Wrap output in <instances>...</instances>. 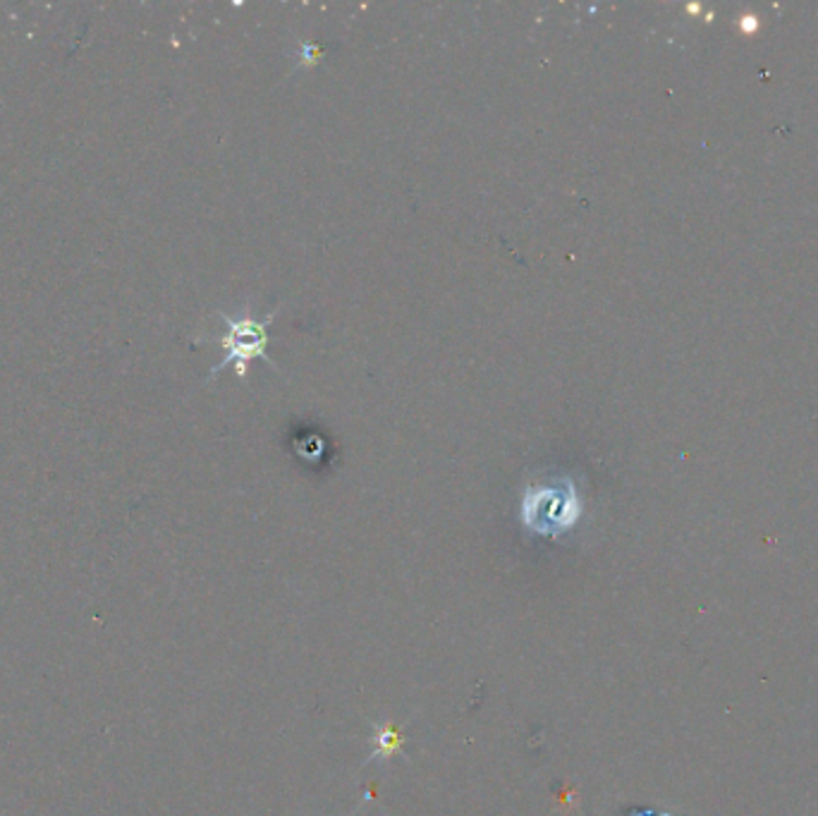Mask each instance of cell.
Returning a JSON list of instances; mask_svg holds the SVG:
<instances>
[{
    "label": "cell",
    "mask_w": 818,
    "mask_h": 816,
    "mask_svg": "<svg viewBox=\"0 0 818 816\" xmlns=\"http://www.w3.org/2000/svg\"><path fill=\"white\" fill-rule=\"evenodd\" d=\"M580 519V501L572 484L539 486L527 491L521 501V523L541 537H560Z\"/></svg>",
    "instance_id": "obj_1"
},
{
    "label": "cell",
    "mask_w": 818,
    "mask_h": 816,
    "mask_svg": "<svg viewBox=\"0 0 818 816\" xmlns=\"http://www.w3.org/2000/svg\"><path fill=\"white\" fill-rule=\"evenodd\" d=\"M225 323H228V333L216 337V341L220 343V347H225V357L220 364H216L214 372H211V376H216L218 372H223L225 367H230V364H235V374L239 378H247V367L251 359H263L268 367L276 369L273 359L266 355V345H268V323H271L276 319V314H268L266 319L257 321V319H230L225 316Z\"/></svg>",
    "instance_id": "obj_2"
},
{
    "label": "cell",
    "mask_w": 818,
    "mask_h": 816,
    "mask_svg": "<svg viewBox=\"0 0 818 816\" xmlns=\"http://www.w3.org/2000/svg\"><path fill=\"white\" fill-rule=\"evenodd\" d=\"M402 750V733L392 723H376L374 726V742H372V762H384L395 752Z\"/></svg>",
    "instance_id": "obj_3"
}]
</instances>
